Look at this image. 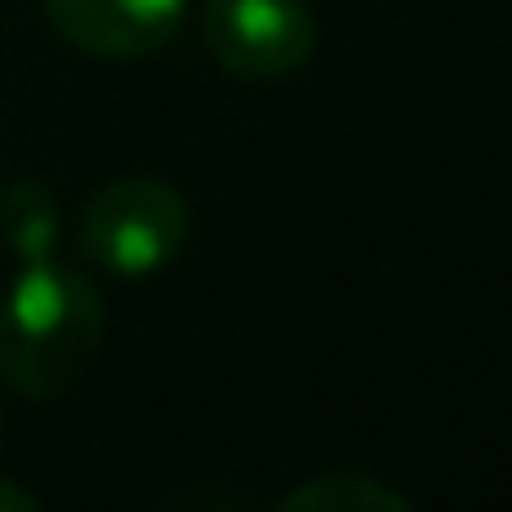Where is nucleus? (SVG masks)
Returning <instances> with one entry per match:
<instances>
[{
	"instance_id": "nucleus-1",
	"label": "nucleus",
	"mask_w": 512,
	"mask_h": 512,
	"mask_svg": "<svg viewBox=\"0 0 512 512\" xmlns=\"http://www.w3.org/2000/svg\"><path fill=\"white\" fill-rule=\"evenodd\" d=\"M105 342V298L89 276L34 259L0 298V380L23 397H61Z\"/></svg>"
},
{
	"instance_id": "nucleus-2",
	"label": "nucleus",
	"mask_w": 512,
	"mask_h": 512,
	"mask_svg": "<svg viewBox=\"0 0 512 512\" xmlns=\"http://www.w3.org/2000/svg\"><path fill=\"white\" fill-rule=\"evenodd\" d=\"M193 210L160 177H116L83 204L78 243L111 276H155L188 248Z\"/></svg>"
},
{
	"instance_id": "nucleus-3",
	"label": "nucleus",
	"mask_w": 512,
	"mask_h": 512,
	"mask_svg": "<svg viewBox=\"0 0 512 512\" xmlns=\"http://www.w3.org/2000/svg\"><path fill=\"white\" fill-rule=\"evenodd\" d=\"M199 39L232 78L281 83L314 56V17L303 0H204Z\"/></svg>"
},
{
	"instance_id": "nucleus-4",
	"label": "nucleus",
	"mask_w": 512,
	"mask_h": 512,
	"mask_svg": "<svg viewBox=\"0 0 512 512\" xmlns=\"http://www.w3.org/2000/svg\"><path fill=\"white\" fill-rule=\"evenodd\" d=\"M56 34L83 56L138 61L182 34L188 0H45Z\"/></svg>"
},
{
	"instance_id": "nucleus-5",
	"label": "nucleus",
	"mask_w": 512,
	"mask_h": 512,
	"mask_svg": "<svg viewBox=\"0 0 512 512\" xmlns=\"http://www.w3.org/2000/svg\"><path fill=\"white\" fill-rule=\"evenodd\" d=\"M0 243L12 248L23 265L56 259L61 243V204L45 182H12L0 193Z\"/></svg>"
},
{
	"instance_id": "nucleus-6",
	"label": "nucleus",
	"mask_w": 512,
	"mask_h": 512,
	"mask_svg": "<svg viewBox=\"0 0 512 512\" xmlns=\"http://www.w3.org/2000/svg\"><path fill=\"white\" fill-rule=\"evenodd\" d=\"M281 507H298V512H309V507H320V512H364V507L402 512V507H408V496H397V490H386V485H375V479L353 474V468H336V474H320V479H309V485L287 490Z\"/></svg>"
},
{
	"instance_id": "nucleus-7",
	"label": "nucleus",
	"mask_w": 512,
	"mask_h": 512,
	"mask_svg": "<svg viewBox=\"0 0 512 512\" xmlns=\"http://www.w3.org/2000/svg\"><path fill=\"white\" fill-rule=\"evenodd\" d=\"M0 507H23V512H39V496H34V490H23V485H6V479H0Z\"/></svg>"
}]
</instances>
